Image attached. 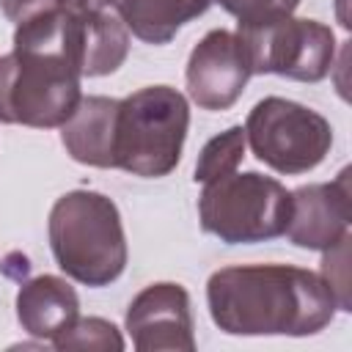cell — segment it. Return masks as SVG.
Segmentation results:
<instances>
[{"instance_id":"obj_1","label":"cell","mask_w":352,"mask_h":352,"mask_svg":"<svg viewBox=\"0 0 352 352\" xmlns=\"http://www.w3.org/2000/svg\"><path fill=\"white\" fill-rule=\"evenodd\" d=\"M212 322L228 336H314L336 316L319 272L292 264H234L206 280Z\"/></svg>"},{"instance_id":"obj_2","label":"cell","mask_w":352,"mask_h":352,"mask_svg":"<svg viewBox=\"0 0 352 352\" xmlns=\"http://www.w3.org/2000/svg\"><path fill=\"white\" fill-rule=\"evenodd\" d=\"M47 234L55 264L82 286H110L126 267L121 212L104 192H63L50 209Z\"/></svg>"},{"instance_id":"obj_3","label":"cell","mask_w":352,"mask_h":352,"mask_svg":"<svg viewBox=\"0 0 352 352\" xmlns=\"http://www.w3.org/2000/svg\"><path fill=\"white\" fill-rule=\"evenodd\" d=\"M190 129V104L170 85H146L118 99L116 121V168L162 179L176 170Z\"/></svg>"},{"instance_id":"obj_4","label":"cell","mask_w":352,"mask_h":352,"mask_svg":"<svg viewBox=\"0 0 352 352\" xmlns=\"http://www.w3.org/2000/svg\"><path fill=\"white\" fill-rule=\"evenodd\" d=\"M292 192L258 170H231L204 184L198 195L201 228L226 245H253L283 236Z\"/></svg>"},{"instance_id":"obj_5","label":"cell","mask_w":352,"mask_h":352,"mask_svg":"<svg viewBox=\"0 0 352 352\" xmlns=\"http://www.w3.org/2000/svg\"><path fill=\"white\" fill-rule=\"evenodd\" d=\"M82 74L60 55L14 47L0 58V121L60 129L80 104Z\"/></svg>"},{"instance_id":"obj_6","label":"cell","mask_w":352,"mask_h":352,"mask_svg":"<svg viewBox=\"0 0 352 352\" xmlns=\"http://www.w3.org/2000/svg\"><path fill=\"white\" fill-rule=\"evenodd\" d=\"M245 140L258 162L283 176L314 170L333 146L330 121L283 96H267L245 118Z\"/></svg>"},{"instance_id":"obj_7","label":"cell","mask_w":352,"mask_h":352,"mask_svg":"<svg viewBox=\"0 0 352 352\" xmlns=\"http://www.w3.org/2000/svg\"><path fill=\"white\" fill-rule=\"evenodd\" d=\"M253 74H278L297 82H319L336 63L330 25L300 16H278L256 25H236Z\"/></svg>"},{"instance_id":"obj_8","label":"cell","mask_w":352,"mask_h":352,"mask_svg":"<svg viewBox=\"0 0 352 352\" xmlns=\"http://www.w3.org/2000/svg\"><path fill=\"white\" fill-rule=\"evenodd\" d=\"M253 77L248 52L236 33L209 30L190 52L187 60V94L201 110H228L242 96Z\"/></svg>"},{"instance_id":"obj_9","label":"cell","mask_w":352,"mask_h":352,"mask_svg":"<svg viewBox=\"0 0 352 352\" xmlns=\"http://www.w3.org/2000/svg\"><path fill=\"white\" fill-rule=\"evenodd\" d=\"M126 333L138 352H192V311L190 294L182 283L160 280L138 292L124 316Z\"/></svg>"},{"instance_id":"obj_10","label":"cell","mask_w":352,"mask_h":352,"mask_svg":"<svg viewBox=\"0 0 352 352\" xmlns=\"http://www.w3.org/2000/svg\"><path fill=\"white\" fill-rule=\"evenodd\" d=\"M349 170H341L333 182L292 190V212L283 234L297 248L327 250L349 234Z\"/></svg>"},{"instance_id":"obj_11","label":"cell","mask_w":352,"mask_h":352,"mask_svg":"<svg viewBox=\"0 0 352 352\" xmlns=\"http://www.w3.org/2000/svg\"><path fill=\"white\" fill-rule=\"evenodd\" d=\"M116 121L118 99L82 96L60 126V143L66 154L80 165L116 168Z\"/></svg>"},{"instance_id":"obj_12","label":"cell","mask_w":352,"mask_h":352,"mask_svg":"<svg viewBox=\"0 0 352 352\" xmlns=\"http://www.w3.org/2000/svg\"><path fill=\"white\" fill-rule=\"evenodd\" d=\"M80 316V297L74 286L58 275H36L16 292V319L33 338L52 341Z\"/></svg>"},{"instance_id":"obj_13","label":"cell","mask_w":352,"mask_h":352,"mask_svg":"<svg viewBox=\"0 0 352 352\" xmlns=\"http://www.w3.org/2000/svg\"><path fill=\"white\" fill-rule=\"evenodd\" d=\"M77 14V11H74ZM129 55V30L107 11L77 14V58L82 77L113 74Z\"/></svg>"},{"instance_id":"obj_14","label":"cell","mask_w":352,"mask_h":352,"mask_svg":"<svg viewBox=\"0 0 352 352\" xmlns=\"http://www.w3.org/2000/svg\"><path fill=\"white\" fill-rule=\"evenodd\" d=\"M124 28L146 44H168L187 22L201 16L212 0H113Z\"/></svg>"},{"instance_id":"obj_15","label":"cell","mask_w":352,"mask_h":352,"mask_svg":"<svg viewBox=\"0 0 352 352\" xmlns=\"http://www.w3.org/2000/svg\"><path fill=\"white\" fill-rule=\"evenodd\" d=\"M245 146H248V140H245V129L242 126H228L226 132L214 135L201 148L192 179L206 184L212 179H220V176L236 170L242 157H245Z\"/></svg>"},{"instance_id":"obj_16","label":"cell","mask_w":352,"mask_h":352,"mask_svg":"<svg viewBox=\"0 0 352 352\" xmlns=\"http://www.w3.org/2000/svg\"><path fill=\"white\" fill-rule=\"evenodd\" d=\"M55 349H99V352H121L124 336L118 333V327L102 316H77L66 330H60L52 341Z\"/></svg>"},{"instance_id":"obj_17","label":"cell","mask_w":352,"mask_h":352,"mask_svg":"<svg viewBox=\"0 0 352 352\" xmlns=\"http://www.w3.org/2000/svg\"><path fill=\"white\" fill-rule=\"evenodd\" d=\"M324 258H322V278L324 283L330 286L333 297H336V305L341 311H352V302H349V234L344 239H338L333 248L322 250Z\"/></svg>"},{"instance_id":"obj_18","label":"cell","mask_w":352,"mask_h":352,"mask_svg":"<svg viewBox=\"0 0 352 352\" xmlns=\"http://www.w3.org/2000/svg\"><path fill=\"white\" fill-rule=\"evenodd\" d=\"M212 3H217L223 11L236 16L239 19L236 25H256V22L289 16L300 6V0H212Z\"/></svg>"},{"instance_id":"obj_19","label":"cell","mask_w":352,"mask_h":352,"mask_svg":"<svg viewBox=\"0 0 352 352\" xmlns=\"http://www.w3.org/2000/svg\"><path fill=\"white\" fill-rule=\"evenodd\" d=\"M55 8H66L63 0H0V11L14 22H28L33 16H41L47 11H55Z\"/></svg>"},{"instance_id":"obj_20","label":"cell","mask_w":352,"mask_h":352,"mask_svg":"<svg viewBox=\"0 0 352 352\" xmlns=\"http://www.w3.org/2000/svg\"><path fill=\"white\" fill-rule=\"evenodd\" d=\"M63 6L69 11L85 14V11H104L107 6H113V0H63Z\"/></svg>"}]
</instances>
